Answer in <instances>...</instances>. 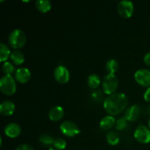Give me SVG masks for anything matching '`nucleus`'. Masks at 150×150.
<instances>
[{
	"instance_id": "nucleus-1",
	"label": "nucleus",
	"mask_w": 150,
	"mask_h": 150,
	"mask_svg": "<svg viewBox=\"0 0 150 150\" xmlns=\"http://www.w3.org/2000/svg\"><path fill=\"white\" fill-rule=\"evenodd\" d=\"M128 104L127 97L122 92H115L104 100L103 107L111 116H116L122 112Z\"/></svg>"
},
{
	"instance_id": "nucleus-2",
	"label": "nucleus",
	"mask_w": 150,
	"mask_h": 150,
	"mask_svg": "<svg viewBox=\"0 0 150 150\" xmlns=\"http://www.w3.org/2000/svg\"><path fill=\"white\" fill-rule=\"evenodd\" d=\"M26 36L25 32L20 29H15L9 35L8 42L10 46L13 48H21L25 45Z\"/></svg>"
},
{
	"instance_id": "nucleus-3",
	"label": "nucleus",
	"mask_w": 150,
	"mask_h": 150,
	"mask_svg": "<svg viewBox=\"0 0 150 150\" xmlns=\"http://www.w3.org/2000/svg\"><path fill=\"white\" fill-rule=\"evenodd\" d=\"M0 89L4 95H12L16 91V83L12 75H4L0 79Z\"/></svg>"
},
{
	"instance_id": "nucleus-4",
	"label": "nucleus",
	"mask_w": 150,
	"mask_h": 150,
	"mask_svg": "<svg viewBox=\"0 0 150 150\" xmlns=\"http://www.w3.org/2000/svg\"><path fill=\"white\" fill-rule=\"evenodd\" d=\"M102 87L104 92L110 95L115 93L118 87V79L114 74H107L104 76L102 82Z\"/></svg>"
},
{
	"instance_id": "nucleus-5",
	"label": "nucleus",
	"mask_w": 150,
	"mask_h": 150,
	"mask_svg": "<svg viewBox=\"0 0 150 150\" xmlns=\"http://www.w3.org/2000/svg\"><path fill=\"white\" fill-rule=\"evenodd\" d=\"M59 128L62 133L68 137H74L76 135L81 133L80 129L76 125V124H75L73 122L69 121V120L61 123Z\"/></svg>"
},
{
	"instance_id": "nucleus-6",
	"label": "nucleus",
	"mask_w": 150,
	"mask_h": 150,
	"mask_svg": "<svg viewBox=\"0 0 150 150\" xmlns=\"http://www.w3.org/2000/svg\"><path fill=\"white\" fill-rule=\"evenodd\" d=\"M134 137L139 143L148 144L150 142L149 128L144 125H140L135 130Z\"/></svg>"
},
{
	"instance_id": "nucleus-7",
	"label": "nucleus",
	"mask_w": 150,
	"mask_h": 150,
	"mask_svg": "<svg viewBox=\"0 0 150 150\" xmlns=\"http://www.w3.org/2000/svg\"><path fill=\"white\" fill-rule=\"evenodd\" d=\"M117 10L122 17L125 18L131 17L134 10L133 2L129 0H122L117 5Z\"/></svg>"
},
{
	"instance_id": "nucleus-8",
	"label": "nucleus",
	"mask_w": 150,
	"mask_h": 150,
	"mask_svg": "<svg viewBox=\"0 0 150 150\" xmlns=\"http://www.w3.org/2000/svg\"><path fill=\"white\" fill-rule=\"evenodd\" d=\"M135 80L139 84L146 87L150 86V70L146 68L138 70L134 75Z\"/></svg>"
},
{
	"instance_id": "nucleus-9",
	"label": "nucleus",
	"mask_w": 150,
	"mask_h": 150,
	"mask_svg": "<svg viewBox=\"0 0 150 150\" xmlns=\"http://www.w3.org/2000/svg\"><path fill=\"white\" fill-rule=\"evenodd\" d=\"M54 76L58 82L61 83H66L70 79V72L64 66L59 65L54 70Z\"/></svg>"
},
{
	"instance_id": "nucleus-10",
	"label": "nucleus",
	"mask_w": 150,
	"mask_h": 150,
	"mask_svg": "<svg viewBox=\"0 0 150 150\" xmlns=\"http://www.w3.org/2000/svg\"><path fill=\"white\" fill-rule=\"evenodd\" d=\"M15 77L19 83H25L30 79L31 72L26 67H19L16 70Z\"/></svg>"
},
{
	"instance_id": "nucleus-11",
	"label": "nucleus",
	"mask_w": 150,
	"mask_h": 150,
	"mask_svg": "<svg viewBox=\"0 0 150 150\" xmlns=\"http://www.w3.org/2000/svg\"><path fill=\"white\" fill-rule=\"evenodd\" d=\"M140 116V108L138 105H133L127 108L125 112L124 117L130 122H135Z\"/></svg>"
},
{
	"instance_id": "nucleus-12",
	"label": "nucleus",
	"mask_w": 150,
	"mask_h": 150,
	"mask_svg": "<svg viewBox=\"0 0 150 150\" xmlns=\"http://www.w3.org/2000/svg\"><path fill=\"white\" fill-rule=\"evenodd\" d=\"M21 128L17 123L10 122L4 127V133L10 138H16L21 134Z\"/></svg>"
},
{
	"instance_id": "nucleus-13",
	"label": "nucleus",
	"mask_w": 150,
	"mask_h": 150,
	"mask_svg": "<svg viewBox=\"0 0 150 150\" xmlns=\"http://www.w3.org/2000/svg\"><path fill=\"white\" fill-rule=\"evenodd\" d=\"M16 106L10 100H4L0 105V113L4 116H10L14 113Z\"/></svg>"
},
{
	"instance_id": "nucleus-14",
	"label": "nucleus",
	"mask_w": 150,
	"mask_h": 150,
	"mask_svg": "<svg viewBox=\"0 0 150 150\" xmlns=\"http://www.w3.org/2000/svg\"><path fill=\"white\" fill-rule=\"evenodd\" d=\"M64 111L62 107L59 105H56L52 107L48 111V117L52 121H59L64 117Z\"/></svg>"
},
{
	"instance_id": "nucleus-15",
	"label": "nucleus",
	"mask_w": 150,
	"mask_h": 150,
	"mask_svg": "<svg viewBox=\"0 0 150 150\" xmlns=\"http://www.w3.org/2000/svg\"><path fill=\"white\" fill-rule=\"evenodd\" d=\"M115 123L116 120L114 117H113V116H106L101 120L100 122V126L103 130H107L111 128L115 125Z\"/></svg>"
},
{
	"instance_id": "nucleus-16",
	"label": "nucleus",
	"mask_w": 150,
	"mask_h": 150,
	"mask_svg": "<svg viewBox=\"0 0 150 150\" xmlns=\"http://www.w3.org/2000/svg\"><path fill=\"white\" fill-rule=\"evenodd\" d=\"M35 5L38 10L41 13H47L51 8V2L49 0H37Z\"/></svg>"
},
{
	"instance_id": "nucleus-17",
	"label": "nucleus",
	"mask_w": 150,
	"mask_h": 150,
	"mask_svg": "<svg viewBox=\"0 0 150 150\" xmlns=\"http://www.w3.org/2000/svg\"><path fill=\"white\" fill-rule=\"evenodd\" d=\"M10 57L11 59L12 62L16 65H20L24 62V55H23L21 51H18V49L12 51Z\"/></svg>"
},
{
	"instance_id": "nucleus-18",
	"label": "nucleus",
	"mask_w": 150,
	"mask_h": 150,
	"mask_svg": "<svg viewBox=\"0 0 150 150\" xmlns=\"http://www.w3.org/2000/svg\"><path fill=\"white\" fill-rule=\"evenodd\" d=\"M105 68L108 74H114L118 70L119 63L114 59H110L108 60L105 64Z\"/></svg>"
},
{
	"instance_id": "nucleus-19",
	"label": "nucleus",
	"mask_w": 150,
	"mask_h": 150,
	"mask_svg": "<svg viewBox=\"0 0 150 150\" xmlns=\"http://www.w3.org/2000/svg\"><path fill=\"white\" fill-rule=\"evenodd\" d=\"M10 54H11V52L9 47L6 44L1 42L0 43V61L1 62H5L8 57H10Z\"/></svg>"
},
{
	"instance_id": "nucleus-20",
	"label": "nucleus",
	"mask_w": 150,
	"mask_h": 150,
	"mask_svg": "<svg viewBox=\"0 0 150 150\" xmlns=\"http://www.w3.org/2000/svg\"><path fill=\"white\" fill-rule=\"evenodd\" d=\"M88 86L92 89H96L99 86L100 83V76L97 74H92L88 77L87 79Z\"/></svg>"
},
{
	"instance_id": "nucleus-21",
	"label": "nucleus",
	"mask_w": 150,
	"mask_h": 150,
	"mask_svg": "<svg viewBox=\"0 0 150 150\" xmlns=\"http://www.w3.org/2000/svg\"><path fill=\"white\" fill-rule=\"evenodd\" d=\"M106 139L108 143L109 144L113 145V146L117 145L120 142V136H119V134L114 131L109 132L107 134Z\"/></svg>"
},
{
	"instance_id": "nucleus-22",
	"label": "nucleus",
	"mask_w": 150,
	"mask_h": 150,
	"mask_svg": "<svg viewBox=\"0 0 150 150\" xmlns=\"http://www.w3.org/2000/svg\"><path fill=\"white\" fill-rule=\"evenodd\" d=\"M55 139L51 136L48 134H42L40 137V142L45 145H51L53 144Z\"/></svg>"
},
{
	"instance_id": "nucleus-23",
	"label": "nucleus",
	"mask_w": 150,
	"mask_h": 150,
	"mask_svg": "<svg viewBox=\"0 0 150 150\" xmlns=\"http://www.w3.org/2000/svg\"><path fill=\"white\" fill-rule=\"evenodd\" d=\"M66 142L62 138H58V139H55L54 140V144H53V146H54V148L58 150H62L65 149L66 147Z\"/></svg>"
},
{
	"instance_id": "nucleus-24",
	"label": "nucleus",
	"mask_w": 150,
	"mask_h": 150,
	"mask_svg": "<svg viewBox=\"0 0 150 150\" xmlns=\"http://www.w3.org/2000/svg\"><path fill=\"white\" fill-rule=\"evenodd\" d=\"M127 125V120L125 117L120 118L116 121L115 126L117 130H123L126 128Z\"/></svg>"
},
{
	"instance_id": "nucleus-25",
	"label": "nucleus",
	"mask_w": 150,
	"mask_h": 150,
	"mask_svg": "<svg viewBox=\"0 0 150 150\" xmlns=\"http://www.w3.org/2000/svg\"><path fill=\"white\" fill-rule=\"evenodd\" d=\"M1 70H2V72L5 75H11V73H13V70H14V67H13V65L12 64L11 62L6 61L5 62H4V64H3Z\"/></svg>"
},
{
	"instance_id": "nucleus-26",
	"label": "nucleus",
	"mask_w": 150,
	"mask_h": 150,
	"mask_svg": "<svg viewBox=\"0 0 150 150\" xmlns=\"http://www.w3.org/2000/svg\"><path fill=\"white\" fill-rule=\"evenodd\" d=\"M91 97L95 101L100 102L103 99V94L100 90H95L91 93Z\"/></svg>"
},
{
	"instance_id": "nucleus-27",
	"label": "nucleus",
	"mask_w": 150,
	"mask_h": 150,
	"mask_svg": "<svg viewBox=\"0 0 150 150\" xmlns=\"http://www.w3.org/2000/svg\"><path fill=\"white\" fill-rule=\"evenodd\" d=\"M16 150H35L34 148L32 146L29 144H21L16 148Z\"/></svg>"
},
{
	"instance_id": "nucleus-28",
	"label": "nucleus",
	"mask_w": 150,
	"mask_h": 150,
	"mask_svg": "<svg viewBox=\"0 0 150 150\" xmlns=\"http://www.w3.org/2000/svg\"><path fill=\"white\" fill-rule=\"evenodd\" d=\"M144 98L146 102H150V86L146 89L144 95Z\"/></svg>"
},
{
	"instance_id": "nucleus-29",
	"label": "nucleus",
	"mask_w": 150,
	"mask_h": 150,
	"mask_svg": "<svg viewBox=\"0 0 150 150\" xmlns=\"http://www.w3.org/2000/svg\"><path fill=\"white\" fill-rule=\"evenodd\" d=\"M144 61L145 64H146V65L150 67V51L148 52L146 54H145L144 57Z\"/></svg>"
},
{
	"instance_id": "nucleus-30",
	"label": "nucleus",
	"mask_w": 150,
	"mask_h": 150,
	"mask_svg": "<svg viewBox=\"0 0 150 150\" xmlns=\"http://www.w3.org/2000/svg\"><path fill=\"white\" fill-rule=\"evenodd\" d=\"M148 126H149V130H150V118H149V122H148Z\"/></svg>"
},
{
	"instance_id": "nucleus-31",
	"label": "nucleus",
	"mask_w": 150,
	"mask_h": 150,
	"mask_svg": "<svg viewBox=\"0 0 150 150\" xmlns=\"http://www.w3.org/2000/svg\"><path fill=\"white\" fill-rule=\"evenodd\" d=\"M48 150H56V149H54V148H49Z\"/></svg>"
},
{
	"instance_id": "nucleus-32",
	"label": "nucleus",
	"mask_w": 150,
	"mask_h": 150,
	"mask_svg": "<svg viewBox=\"0 0 150 150\" xmlns=\"http://www.w3.org/2000/svg\"><path fill=\"white\" fill-rule=\"evenodd\" d=\"M149 109H150V108H149Z\"/></svg>"
}]
</instances>
